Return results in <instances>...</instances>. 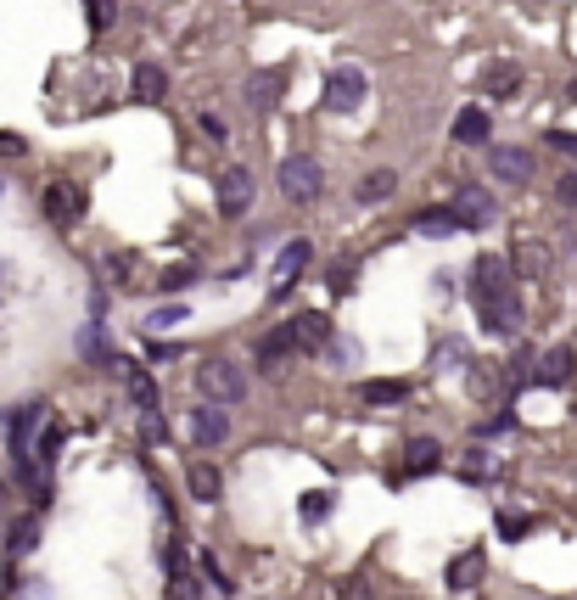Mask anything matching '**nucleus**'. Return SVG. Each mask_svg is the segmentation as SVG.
Listing matches in <instances>:
<instances>
[{"label": "nucleus", "mask_w": 577, "mask_h": 600, "mask_svg": "<svg viewBox=\"0 0 577 600\" xmlns=\"http://www.w3.org/2000/svg\"><path fill=\"white\" fill-rule=\"evenodd\" d=\"M0 286H6V258H0Z\"/></svg>", "instance_id": "49530a36"}, {"label": "nucleus", "mask_w": 577, "mask_h": 600, "mask_svg": "<svg viewBox=\"0 0 577 600\" xmlns=\"http://www.w3.org/2000/svg\"><path fill=\"white\" fill-rule=\"evenodd\" d=\"M191 438H197L202 449H213V443H225V438H230V421H225V410H213V404H202V410L191 415Z\"/></svg>", "instance_id": "f3484780"}, {"label": "nucleus", "mask_w": 577, "mask_h": 600, "mask_svg": "<svg viewBox=\"0 0 577 600\" xmlns=\"http://www.w3.org/2000/svg\"><path fill=\"white\" fill-rule=\"evenodd\" d=\"M499 533H505V539H521V533H527V516H516V511H499Z\"/></svg>", "instance_id": "c9c22d12"}, {"label": "nucleus", "mask_w": 577, "mask_h": 600, "mask_svg": "<svg viewBox=\"0 0 577 600\" xmlns=\"http://www.w3.org/2000/svg\"><path fill=\"white\" fill-rule=\"evenodd\" d=\"M12 584H17V578H12V561H0V600L12 595Z\"/></svg>", "instance_id": "a18cd8bd"}, {"label": "nucleus", "mask_w": 577, "mask_h": 600, "mask_svg": "<svg viewBox=\"0 0 577 600\" xmlns=\"http://www.w3.org/2000/svg\"><path fill=\"white\" fill-rule=\"evenodd\" d=\"M337 600H370V595H365V584H359V578H348V584H337Z\"/></svg>", "instance_id": "a19ab883"}, {"label": "nucleus", "mask_w": 577, "mask_h": 600, "mask_svg": "<svg viewBox=\"0 0 577 600\" xmlns=\"http://www.w3.org/2000/svg\"><path fill=\"white\" fill-rule=\"evenodd\" d=\"M555 197H561L566 208H577V169H566L561 180H555Z\"/></svg>", "instance_id": "f704fd0d"}, {"label": "nucleus", "mask_w": 577, "mask_h": 600, "mask_svg": "<svg viewBox=\"0 0 577 600\" xmlns=\"http://www.w3.org/2000/svg\"><path fill=\"white\" fill-rule=\"evenodd\" d=\"M572 371H577V354H572V348H549V354L538 359L533 382H544V387H566V382H572Z\"/></svg>", "instance_id": "ddd939ff"}, {"label": "nucleus", "mask_w": 577, "mask_h": 600, "mask_svg": "<svg viewBox=\"0 0 577 600\" xmlns=\"http://www.w3.org/2000/svg\"><path fill=\"white\" fill-rule=\"evenodd\" d=\"M40 208H45V219H51V225L73 230V219L85 214V191H79V186H68V180H57V186H45Z\"/></svg>", "instance_id": "0eeeda50"}, {"label": "nucleus", "mask_w": 577, "mask_h": 600, "mask_svg": "<svg viewBox=\"0 0 577 600\" xmlns=\"http://www.w3.org/2000/svg\"><path fill=\"white\" fill-rule=\"evenodd\" d=\"M359 399L365 404H404L409 382H359Z\"/></svg>", "instance_id": "bb28decb"}, {"label": "nucleus", "mask_w": 577, "mask_h": 600, "mask_svg": "<svg viewBox=\"0 0 577 600\" xmlns=\"http://www.w3.org/2000/svg\"><path fill=\"white\" fill-rule=\"evenodd\" d=\"M191 281H197V275H191V270H174V275H163V286H169V292H185V286H191Z\"/></svg>", "instance_id": "c03bdc74"}, {"label": "nucleus", "mask_w": 577, "mask_h": 600, "mask_svg": "<svg viewBox=\"0 0 577 600\" xmlns=\"http://www.w3.org/2000/svg\"><path fill=\"white\" fill-rule=\"evenodd\" d=\"M460 477H465V483H488V477H493V455H488V449H471V460L460 466Z\"/></svg>", "instance_id": "c756f323"}, {"label": "nucleus", "mask_w": 577, "mask_h": 600, "mask_svg": "<svg viewBox=\"0 0 577 600\" xmlns=\"http://www.w3.org/2000/svg\"><path fill=\"white\" fill-rule=\"evenodd\" d=\"M353 264H337V270H331V292H353Z\"/></svg>", "instance_id": "4c0bfd02"}, {"label": "nucleus", "mask_w": 577, "mask_h": 600, "mask_svg": "<svg viewBox=\"0 0 577 600\" xmlns=\"http://www.w3.org/2000/svg\"><path fill=\"white\" fill-rule=\"evenodd\" d=\"M174 320H185V309H180V303H169V309H152V320H146V326H152V331H163V326H174Z\"/></svg>", "instance_id": "e433bc0d"}, {"label": "nucleus", "mask_w": 577, "mask_h": 600, "mask_svg": "<svg viewBox=\"0 0 577 600\" xmlns=\"http://www.w3.org/2000/svg\"><path fill=\"white\" fill-rule=\"evenodd\" d=\"M309 258H314V247L303 242V236H297V242H286L281 258H275V281H269V292H275V298H286V292H292V281L309 270Z\"/></svg>", "instance_id": "9d476101"}, {"label": "nucleus", "mask_w": 577, "mask_h": 600, "mask_svg": "<svg viewBox=\"0 0 577 600\" xmlns=\"http://www.w3.org/2000/svg\"><path fill=\"white\" fill-rule=\"evenodd\" d=\"M163 567H169V600H202V584H197V572L185 567L180 544H169V550H163Z\"/></svg>", "instance_id": "9b49d317"}, {"label": "nucleus", "mask_w": 577, "mask_h": 600, "mask_svg": "<svg viewBox=\"0 0 577 600\" xmlns=\"http://www.w3.org/2000/svg\"><path fill=\"white\" fill-rule=\"evenodd\" d=\"M488 169H493L499 186H527V180H533V152H521V146H493Z\"/></svg>", "instance_id": "6e6552de"}, {"label": "nucleus", "mask_w": 577, "mask_h": 600, "mask_svg": "<svg viewBox=\"0 0 577 600\" xmlns=\"http://www.w3.org/2000/svg\"><path fill=\"white\" fill-rule=\"evenodd\" d=\"M471 303H477V320L482 331L493 337H521V298H516V275L499 253H482L471 264V281H465Z\"/></svg>", "instance_id": "f257e3e1"}, {"label": "nucleus", "mask_w": 577, "mask_h": 600, "mask_svg": "<svg viewBox=\"0 0 577 600\" xmlns=\"http://www.w3.org/2000/svg\"><path fill=\"white\" fill-rule=\"evenodd\" d=\"M129 399H135V410H141V415L157 410V387H152V376H146L141 365H129Z\"/></svg>", "instance_id": "cd10ccee"}, {"label": "nucleus", "mask_w": 577, "mask_h": 600, "mask_svg": "<svg viewBox=\"0 0 577 600\" xmlns=\"http://www.w3.org/2000/svg\"><path fill=\"white\" fill-rule=\"evenodd\" d=\"M549 146H555V152H572V158H577V135H566V129H555V135H549Z\"/></svg>", "instance_id": "79ce46f5"}, {"label": "nucleus", "mask_w": 577, "mask_h": 600, "mask_svg": "<svg viewBox=\"0 0 577 600\" xmlns=\"http://www.w3.org/2000/svg\"><path fill=\"white\" fill-rule=\"evenodd\" d=\"M521 90V68H510V62H499V68H488V96L510 101Z\"/></svg>", "instance_id": "c85d7f7f"}, {"label": "nucleus", "mask_w": 577, "mask_h": 600, "mask_svg": "<svg viewBox=\"0 0 577 600\" xmlns=\"http://www.w3.org/2000/svg\"><path fill=\"white\" fill-rule=\"evenodd\" d=\"M40 427H45V404H17V410H6V438H12V455L17 460L34 455Z\"/></svg>", "instance_id": "39448f33"}, {"label": "nucleus", "mask_w": 577, "mask_h": 600, "mask_svg": "<svg viewBox=\"0 0 577 600\" xmlns=\"http://www.w3.org/2000/svg\"><path fill=\"white\" fill-rule=\"evenodd\" d=\"M510 275H521V281H538V275H549V264H555V253H549L544 242H521L516 258H505Z\"/></svg>", "instance_id": "f8f14e48"}, {"label": "nucleus", "mask_w": 577, "mask_h": 600, "mask_svg": "<svg viewBox=\"0 0 577 600\" xmlns=\"http://www.w3.org/2000/svg\"><path fill=\"white\" fill-rule=\"evenodd\" d=\"M202 135H208V141H225L230 129H225V118H219V113H202Z\"/></svg>", "instance_id": "58836bf2"}, {"label": "nucleus", "mask_w": 577, "mask_h": 600, "mask_svg": "<svg viewBox=\"0 0 577 600\" xmlns=\"http://www.w3.org/2000/svg\"><path fill=\"white\" fill-rule=\"evenodd\" d=\"M185 483H191V494H197L202 505H213L219 500V488H225V477L213 472L208 460H191V466H185Z\"/></svg>", "instance_id": "aec40b11"}, {"label": "nucleus", "mask_w": 577, "mask_h": 600, "mask_svg": "<svg viewBox=\"0 0 577 600\" xmlns=\"http://www.w3.org/2000/svg\"><path fill=\"white\" fill-rule=\"evenodd\" d=\"M141 438H146V443H163V438H169V421H163L157 410L141 415Z\"/></svg>", "instance_id": "473e14b6"}, {"label": "nucleus", "mask_w": 577, "mask_h": 600, "mask_svg": "<svg viewBox=\"0 0 577 600\" xmlns=\"http://www.w3.org/2000/svg\"><path fill=\"white\" fill-rule=\"evenodd\" d=\"M169 96V73H163V62H141V68H135V101H163Z\"/></svg>", "instance_id": "a211bd4d"}, {"label": "nucleus", "mask_w": 577, "mask_h": 600, "mask_svg": "<svg viewBox=\"0 0 577 600\" xmlns=\"http://www.w3.org/2000/svg\"><path fill=\"white\" fill-rule=\"evenodd\" d=\"M275 180H281V197L286 202H314V197H320V186H325V169L309 158V152H297V158L281 163Z\"/></svg>", "instance_id": "7ed1b4c3"}, {"label": "nucleus", "mask_w": 577, "mask_h": 600, "mask_svg": "<svg viewBox=\"0 0 577 600\" xmlns=\"http://www.w3.org/2000/svg\"><path fill=\"white\" fill-rule=\"evenodd\" d=\"M365 90H370L365 68H337L325 79V107H331V113H359V107H365Z\"/></svg>", "instance_id": "20e7f679"}, {"label": "nucleus", "mask_w": 577, "mask_h": 600, "mask_svg": "<svg viewBox=\"0 0 577 600\" xmlns=\"http://www.w3.org/2000/svg\"><path fill=\"white\" fill-rule=\"evenodd\" d=\"M197 393L208 404H241L247 399V371L236 359H208V365H197Z\"/></svg>", "instance_id": "f03ea898"}, {"label": "nucleus", "mask_w": 577, "mask_h": 600, "mask_svg": "<svg viewBox=\"0 0 577 600\" xmlns=\"http://www.w3.org/2000/svg\"><path fill=\"white\" fill-rule=\"evenodd\" d=\"M325 516H331V494H325V488L303 494V522H325Z\"/></svg>", "instance_id": "7c9ffc66"}, {"label": "nucleus", "mask_w": 577, "mask_h": 600, "mask_svg": "<svg viewBox=\"0 0 577 600\" xmlns=\"http://www.w3.org/2000/svg\"><path fill=\"white\" fill-rule=\"evenodd\" d=\"M482 572H488V561H482V550H465V556L449 561V589H477Z\"/></svg>", "instance_id": "6ab92c4d"}, {"label": "nucleus", "mask_w": 577, "mask_h": 600, "mask_svg": "<svg viewBox=\"0 0 577 600\" xmlns=\"http://www.w3.org/2000/svg\"><path fill=\"white\" fill-rule=\"evenodd\" d=\"M34 544H40V522L34 516H17L12 533H6V556H29Z\"/></svg>", "instance_id": "393cba45"}, {"label": "nucleus", "mask_w": 577, "mask_h": 600, "mask_svg": "<svg viewBox=\"0 0 577 600\" xmlns=\"http://www.w3.org/2000/svg\"><path fill=\"white\" fill-rule=\"evenodd\" d=\"M566 101H577V85H572V90H566Z\"/></svg>", "instance_id": "de8ad7c7"}, {"label": "nucleus", "mask_w": 577, "mask_h": 600, "mask_svg": "<svg viewBox=\"0 0 577 600\" xmlns=\"http://www.w3.org/2000/svg\"><path fill=\"white\" fill-rule=\"evenodd\" d=\"M499 387V371H493V359H477V371H471V393H493Z\"/></svg>", "instance_id": "2f4dec72"}, {"label": "nucleus", "mask_w": 577, "mask_h": 600, "mask_svg": "<svg viewBox=\"0 0 577 600\" xmlns=\"http://www.w3.org/2000/svg\"><path fill=\"white\" fill-rule=\"evenodd\" d=\"M398 191V174L393 169H370L365 180H359V202H365V208H376V202H387Z\"/></svg>", "instance_id": "5701e85b"}, {"label": "nucleus", "mask_w": 577, "mask_h": 600, "mask_svg": "<svg viewBox=\"0 0 577 600\" xmlns=\"http://www.w3.org/2000/svg\"><path fill=\"white\" fill-rule=\"evenodd\" d=\"M449 214L460 219V230H477V225H488L499 208H493V197L482 186H460V191H454V202H449Z\"/></svg>", "instance_id": "1a4fd4ad"}, {"label": "nucleus", "mask_w": 577, "mask_h": 600, "mask_svg": "<svg viewBox=\"0 0 577 600\" xmlns=\"http://www.w3.org/2000/svg\"><path fill=\"white\" fill-rule=\"evenodd\" d=\"M146 354H152V359H157V365H163V359H180V354H185V348H180V343H152V348H146Z\"/></svg>", "instance_id": "ea45409f"}, {"label": "nucleus", "mask_w": 577, "mask_h": 600, "mask_svg": "<svg viewBox=\"0 0 577 600\" xmlns=\"http://www.w3.org/2000/svg\"><path fill=\"white\" fill-rule=\"evenodd\" d=\"M213 197H219V214L225 219H241L247 208H253V169H225Z\"/></svg>", "instance_id": "423d86ee"}, {"label": "nucleus", "mask_w": 577, "mask_h": 600, "mask_svg": "<svg viewBox=\"0 0 577 600\" xmlns=\"http://www.w3.org/2000/svg\"><path fill=\"white\" fill-rule=\"evenodd\" d=\"M0 158H23V141H17V135H6V129H0Z\"/></svg>", "instance_id": "37998d69"}, {"label": "nucleus", "mask_w": 577, "mask_h": 600, "mask_svg": "<svg viewBox=\"0 0 577 600\" xmlns=\"http://www.w3.org/2000/svg\"><path fill=\"white\" fill-rule=\"evenodd\" d=\"M275 101H281V73H253V79H247V107H253V113H269Z\"/></svg>", "instance_id": "4be33fe9"}, {"label": "nucleus", "mask_w": 577, "mask_h": 600, "mask_svg": "<svg viewBox=\"0 0 577 600\" xmlns=\"http://www.w3.org/2000/svg\"><path fill=\"white\" fill-rule=\"evenodd\" d=\"M297 348H292V337H286V326L281 331H269L264 343H258V365H264V371H281V359H292Z\"/></svg>", "instance_id": "b1692460"}, {"label": "nucleus", "mask_w": 577, "mask_h": 600, "mask_svg": "<svg viewBox=\"0 0 577 600\" xmlns=\"http://www.w3.org/2000/svg\"><path fill=\"white\" fill-rule=\"evenodd\" d=\"M415 236H426V242H443V236H460V219H454L449 208H426V214H415Z\"/></svg>", "instance_id": "412c9836"}, {"label": "nucleus", "mask_w": 577, "mask_h": 600, "mask_svg": "<svg viewBox=\"0 0 577 600\" xmlns=\"http://www.w3.org/2000/svg\"><path fill=\"white\" fill-rule=\"evenodd\" d=\"M437 466H443V449H437V438H409L404 472H398V477H426V472H437Z\"/></svg>", "instance_id": "4468645a"}, {"label": "nucleus", "mask_w": 577, "mask_h": 600, "mask_svg": "<svg viewBox=\"0 0 577 600\" xmlns=\"http://www.w3.org/2000/svg\"><path fill=\"white\" fill-rule=\"evenodd\" d=\"M493 135V118L482 113V107H460V113H454V141L460 146H482Z\"/></svg>", "instance_id": "dca6fc26"}, {"label": "nucleus", "mask_w": 577, "mask_h": 600, "mask_svg": "<svg viewBox=\"0 0 577 600\" xmlns=\"http://www.w3.org/2000/svg\"><path fill=\"white\" fill-rule=\"evenodd\" d=\"M107 23H113V0H90V29L107 34Z\"/></svg>", "instance_id": "72a5a7b5"}, {"label": "nucleus", "mask_w": 577, "mask_h": 600, "mask_svg": "<svg viewBox=\"0 0 577 600\" xmlns=\"http://www.w3.org/2000/svg\"><path fill=\"white\" fill-rule=\"evenodd\" d=\"M286 337H292V348H309V354H314V348L331 343V320H325V315H297L292 326H286Z\"/></svg>", "instance_id": "2eb2a0df"}, {"label": "nucleus", "mask_w": 577, "mask_h": 600, "mask_svg": "<svg viewBox=\"0 0 577 600\" xmlns=\"http://www.w3.org/2000/svg\"><path fill=\"white\" fill-rule=\"evenodd\" d=\"M79 348H85V354L96 359V371H118V365H124V359H118L113 348H107V337H101V326H90L85 337H79Z\"/></svg>", "instance_id": "a878e982"}]
</instances>
